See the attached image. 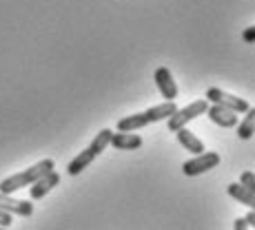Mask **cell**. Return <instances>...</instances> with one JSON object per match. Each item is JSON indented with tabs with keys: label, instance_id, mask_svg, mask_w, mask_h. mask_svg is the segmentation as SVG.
I'll list each match as a JSON object with an SVG mask.
<instances>
[{
	"label": "cell",
	"instance_id": "6da1fadb",
	"mask_svg": "<svg viewBox=\"0 0 255 230\" xmlns=\"http://www.w3.org/2000/svg\"><path fill=\"white\" fill-rule=\"evenodd\" d=\"M51 170H56V164H53V159H40L38 164H33L31 168L22 170V173H16L11 175V177L2 179L0 182V193L2 195H13L16 190L24 188V186H31L36 184L40 177H45L47 173H51Z\"/></svg>",
	"mask_w": 255,
	"mask_h": 230
},
{
	"label": "cell",
	"instance_id": "7a4b0ae2",
	"mask_svg": "<svg viewBox=\"0 0 255 230\" xmlns=\"http://www.w3.org/2000/svg\"><path fill=\"white\" fill-rule=\"evenodd\" d=\"M209 109V102L204 100V97H200V100L191 102V104H186L184 109H178L173 115L166 120V126H169V131H180V129H186V124L189 122H193L198 115H204Z\"/></svg>",
	"mask_w": 255,
	"mask_h": 230
},
{
	"label": "cell",
	"instance_id": "3957f363",
	"mask_svg": "<svg viewBox=\"0 0 255 230\" xmlns=\"http://www.w3.org/2000/svg\"><path fill=\"white\" fill-rule=\"evenodd\" d=\"M204 100L209 102V104H215V106H222V109H229L233 111V113H247L249 109H251V104H249L247 100H242V97L233 95V93H227L222 89H218V86H211L207 91V95H204Z\"/></svg>",
	"mask_w": 255,
	"mask_h": 230
},
{
	"label": "cell",
	"instance_id": "277c9868",
	"mask_svg": "<svg viewBox=\"0 0 255 230\" xmlns=\"http://www.w3.org/2000/svg\"><path fill=\"white\" fill-rule=\"evenodd\" d=\"M220 166V155L218 153H207L204 151L202 155H195L193 159L184 161L182 164V173L186 177H198V175L207 173L211 168H218Z\"/></svg>",
	"mask_w": 255,
	"mask_h": 230
},
{
	"label": "cell",
	"instance_id": "5b68a950",
	"mask_svg": "<svg viewBox=\"0 0 255 230\" xmlns=\"http://www.w3.org/2000/svg\"><path fill=\"white\" fill-rule=\"evenodd\" d=\"M155 84H158V91L162 93L164 102H175V97L180 95L178 82L173 80V73H171L166 67H158L155 69Z\"/></svg>",
	"mask_w": 255,
	"mask_h": 230
},
{
	"label": "cell",
	"instance_id": "8992f818",
	"mask_svg": "<svg viewBox=\"0 0 255 230\" xmlns=\"http://www.w3.org/2000/svg\"><path fill=\"white\" fill-rule=\"evenodd\" d=\"M60 184V175L56 173V170H51V173H47L45 177H40L36 184L29 186V197H31V202H38V199H42L45 195L51 193L56 186Z\"/></svg>",
	"mask_w": 255,
	"mask_h": 230
},
{
	"label": "cell",
	"instance_id": "52a82bcc",
	"mask_svg": "<svg viewBox=\"0 0 255 230\" xmlns=\"http://www.w3.org/2000/svg\"><path fill=\"white\" fill-rule=\"evenodd\" d=\"M0 210L7 215H20V217H31L33 215V204L24 202V199H13L11 195L0 193Z\"/></svg>",
	"mask_w": 255,
	"mask_h": 230
},
{
	"label": "cell",
	"instance_id": "ba28073f",
	"mask_svg": "<svg viewBox=\"0 0 255 230\" xmlns=\"http://www.w3.org/2000/svg\"><path fill=\"white\" fill-rule=\"evenodd\" d=\"M207 115L215 126H220V129H233V126H238V122H240L238 113H233V111H229V109H222V106H215V104H209Z\"/></svg>",
	"mask_w": 255,
	"mask_h": 230
},
{
	"label": "cell",
	"instance_id": "9c48e42d",
	"mask_svg": "<svg viewBox=\"0 0 255 230\" xmlns=\"http://www.w3.org/2000/svg\"><path fill=\"white\" fill-rule=\"evenodd\" d=\"M175 138H178V142L184 146L186 151H189V153H193V155H202L204 153V142L200 140L193 131L180 129V131H175Z\"/></svg>",
	"mask_w": 255,
	"mask_h": 230
},
{
	"label": "cell",
	"instance_id": "30bf717a",
	"mask_svg": "<svg viewBox=\"0 0 255 230\" xmlns=\"http://www.w3.org/2000/svg\"><path fill=\"white\" fill-rule=\"evenodd\" d=\"M111 146L116 151H135L142 146V138L138 133H114L111 135Z\"/></svg>",
	"mask_w": 255,
	"mask_h": 230
},
{
	"label": "cell",
	"instance_id": "8fae6325",
	"mask_svg": "<svg viewBox=\"0 0 255 230\" xmlns=\"http://www.w3.org/2000/svg\"><path fill=\"white\" fill-rule=\"evenodd\" d=\"M178 111V104L175 102H162V104L158 106H151V109L144 111V117L149 124H153V122H162V120H169L171 115Z\"/></svg>",
	"mask_w": 255,
	"mask_h": 230
},
{
	"label": "cell",
	"instance_id": "7c38bea8",
	"mask_svg": "<svg viewBox=\"0 0 255 230\" xmlns=\"http://www.w3.org/2000/svg\"><path fill=\"white\" fill-rule=\"evenodd\" d=\"M96 157H98V153H96V151H91L89 146H87V149L82 151V153H78L76 157L69 161V166H67V173H69L71 177H73V175H80L82 170H85L87 166H89Z\"/></svg>",
	"mask_w": 255,
	"mask_h": 230
},
{
	"label": "cell",
	"instance_id": "4fadbf2b",
	"mask_svg": "<svg viewBox=\"0 0 255 230\" xmlns=\"http://www.w3.org/2000/svg\"><path fill=\"white\" fill-rule=\"evenodd\" d=\"M146 124H149V122H146L144 111H142V113H133V115H127V117H122V120H118L116 129H118V133H133V131L144 129Z\"/></svg>",
	"mask_w": 255,
	"mask_h": 230
},
{
	"label": "cell",
	"instance_id": "5bb4252c",
	"mask_svg": "<svg viewBox=\"0 0 255 230\" xmlns=\"http://www.w3.org/2000/svg\"><path fill=\"white\" fill-rule=\"evenodd\" d=\"M227 193L231 195L233 199H238L240 204H244L247 208L255 210V193H253V190L244 188L242 184H229V186H227Z\"/></svg>",
	"mask_w": 255,
	"mask_h": 230
},
{
	"label": "cell",
	"instance_id": "9a60e30c",
	"mask_svg": "<svg viewBox=\"0 0 255 230\" xmlns=\"http://www.w3.org/2000/svg\"><path fill=\"white\" fill-rule=\"evenodd\" d=\"M253 129H255V109H249L244 113V120L238 122V126H235V133H238L240 140H251Z\"/></svg>",
	"mask_w": 255,
	"mask_h": 230
},
{
	"label": "cell",
	"instance_id": "2e32d148",
	"mask_svg": "<svg viewBox=\"0 0 255 230\" xmlns=\"http://www.w3.org/2000/svg\"><path fill=\"white\" fill-rule=\"evenodd\" d=\"M240 184H242L244 188H249V190H253L255 193V175H253V170H244L242 177H240Z\"/></svg>",
	"mask_w": 255,
	"mask_h": 230
},
{
	"label": "cell",
	"instance_id": "e0dca14e",
	"mask_svg": "<svg viewBox=\"0 0 255 230\" xmlns=\"http://www.w3.org/2000/svg\"><path fill=\"white\" fill-rule=\"evenodd\" d=\"M242 40L247 42V45H253L255 42V27H247L242 31Z\"/></svg>",
	"mask_w": 255,
	"mask_h": 230
},
{
	"label": "cell",
	"instance_id": "ac0fdd59",
	"mask_svg": "<svg viewBox=\"0 0 255 230\" xmlns=\"http://www.w3.org/2000/svg\"><path fill=\"white\" fill-rule=\"evenodd\" d=\"M11 222H13L11 215H7V213H2V210H0V228L7 230L9 226H11Z\"/></svg>",
	"mask_w": 255,
	"mask_h": 230
},
{
	"label": "cell",
	"instance_id": "d6986e66",
	"mask_svg": "<svg viewBox=\"0 0 255 230\" xmlns=\"http://www.w3.org/2000/svg\"><path fill=\"white\" fill-rule=\"evenodd\" d=\"M233 230H249V226H247V222H244V219L240 217V219H235V224H233Z\"/></svg>",
	"mask_w": 255,
	"mask_h": 230
},
{
	"label": "cell",
	"instance_id": "ffe728a7",
	"mask_svg": "<svg viewBox=\"0 0 255 230\" xmlns=\"http://www.w3.org/2000/svg\"><path fill=\"white\" fill-rule=\"evenodd\" d=\"M242 219H244V222H247V226H249V228L255 226V210H251V213H249L247 217H242Z\"/></svg>",
	"mask_w": 255,
	"mask_h": 230
},
{
	"label": "cell",
	"instance_id": "44dd1931",
	"mask_svg": "<svg viewBox=\"0 0 255 230\" xmlns=\"http://www.w3.org/2000/svg\"><path fill=\"white\" fill-rule=\"evenodd\" d=\"M0 230H4V228H0Z\"/></svg>",
	"mask_w": 255,
	"mask_h": 230
}]
</instances>
